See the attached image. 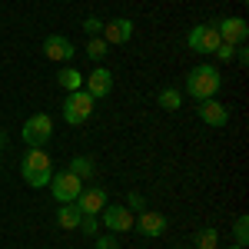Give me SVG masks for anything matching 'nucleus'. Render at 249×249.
<instances>
[{
	"mask_svg": "<svg viewBox=\"0 0 249 249\" xmlns=\"http://www.w3.org/2000/svg\"><path fill=\"white\" fill-rule=\"evenodd\" d=\"M219 87H223V77H219V70L213 63H199V67H193L186 73V93L193 100H213L219 93Z\"/></svg>",
	"mask_w": 249,
	"mask_h": 249,
	"instance_id": "1",
	"label": "nucleus"
},
{
	"mask_svg": "<svg viewBox=\"0 0 249 249\" xmlns=\"http://www.w3.org/2000/svg\"><path fill=\"white\" fill-rule=\"evenodd\" d=\"M93 107H96V100L87 90H73V93H67V100H63V120L70 126H83L93 116Z\"/></svg>",
	"mask_w": 249,
	"mask_h": 249,
	"instance_id": "2",
	"label": "nucleus"
},
{
	"mask_svg": "<svg viewBox=\"0 0 249 249\" xmlns=\"http://www.w3.org/2000/svg\"><path fill=\"white\" fill-rule=\"evenodd\" d=\"M50 136H53V120L47 113H34L23 123V130H20V140H23L27 146H47Z\"/></svg>",
	"mask_w": 249,
	"mask_h": 249,
	"instance_id": "3",
	"label": "nucleus"
},
{
	"mask_svg": "<svg viewBox=\"0 0 249 249\" xmlns=\"http://www.w3.org/2000/svg\"><path fill=\"white\" fill-rule=\"evenodd\" d=\"M219 43H223V40L216 34V23H199V27H193L190 34H186V47H190L193 53H203V57L216 53Z\"/></svg>",
	"mask_w": 249,
	"mask_h": 249,
	"instance_id": "4",
	"label": "nucleus"
},
{
	"mask_svg": "<svg viewBox=\"0 0 249 249\" xmlns=\"http://www.w3.org/2000/svg\"><path fill=\"white\" fill-rule=\"evenodd\" d=\"M80 190H83V179L73 176L70 170L53 173V179H50V193H53L57 203H73V199L80 196Z\"/></svg>",
	"mask_w": 249,
	"mask_h": 249,
	"instance_id": "5",
	"label": "nucleus"
},
{
	"mask_svg": "<svg viewBox=\"0 0 249 249\" xmlns=\"http://www.w3.org/2000/svg\"><path fill=\"white\" fill-rule=\"evenodd\" d=\"M216 34H219V40L223 43H232V47H243L249 37V23L243 17H223L219 23H216Z\"/></svg>",
	"mask_w": 249,
	"mask_h": 249,
	"instance_id": "6",
	"label": "nucleus"
},
{
	"mask_svg": "<svg viewBox=\"0 0 249 249\" xmlns=\"http://www.w3.org/2000/svg\"><path fill=\"white\" fill-rule=\"evenodd\" d=\"M100 37L107 40L110 47H123L133 40V20L130 17H116V20H103V34Z\"/></svg>",
	"mask_w": 249,
	"mask_h": 249,
	"instance_id": "7",
	"label": "nucleus"
},
{
	"mask_svg": "<svg viewBox=\"0 0 249 249\" xmlns=\"http://www.w3.org/2000/svg\"><path fill=\"white\" fill-rule=\"evenodd\" d=\"M83 90L93 96V100L110 96V90H113V73H110L107 67H96V70H90V73L83 77Z\"/></svg>",
	"mask_w": 249,
	"mask_h": 249,
	"instance_id": "8",
	"label": "nucleus"
},
{
	"mask_svg": "<svg viewBox=\"0 0 249 249\" xmlns=\"http://www.w3.org/2000/svg\"><path fill=\"white\" fill-rule=\"evenodd\" d=\"M100 219H103V226L113 232H126V230H133V223H136V216L126 206H103V213H100Z\"/></svg>",
	"mask_w": 249,
	"mask_h": 249,
	"instance_id": "9",
	"label": "nucleus"
},
{
	"mask_svg": "<svg viewBox=\"0 0 249 249\" xmlns=\"http://www.w3.org/2000/svg\"><path fill=\"white\" fill-rule=\"evenodd\" d=\"M73 203H77V210L83 213V216H100L103 206H107V190H100V186H90V190H87V186H83Z\"/></svg>",
	"mask_w": 249,
	"mask_h": 249,
	"instance_id": "10",
	"label": "nucleus"
},
{
	"mask_svg": "<svg viewBox=\"0 0 249 249\" xmlns=\"http://www.w3.org/2000/svg\"><path fill=\"white\" fill-rule=\"evenodd\" d=\"M73 53H77V47H73L67 37H60V34H53V37L43 40V57H47V60H57V63H73Z\"/></svg>",
	"mask_w": 249,
	"mask_h": 249,
	"instance_id": "11",
	"label": "nucleus"
},
{
	"mask_svg": "<svg viewBox=\"0 0 249 249\" xmlns=\"http://www.w3.org/2000/svg\"><path fill=\"white\" fill-rule=\"evenodd\" d=\"M196 116H199L206 126H226V123H230V110H226L219 100H199V103H196Z\"/></svg>",
	"mask_w": 249,
	"mask_h": 249,
	"instance_id": "12",
	"label": "nucleus"
},
{
	"mask_svg": "<svg viewBox=\"0 0 249 249\" xmlns=\"http://www.w3.org/2000/svg\"><path fill=\"white\" fill-rule=\"evenodd\" d=\"M133 226L143 232V236L156 239V236H163V232H166V216H163V213H153V210H143L140 216H136Z\"/></svg>",
	"mask_w": 249,
	"mask_h": 249,
	"instance_id": "13",
	"label": "nucleus"
},
{
	"mask_svg": "<svg viewBox=\"0 0 249 249\" xmlns=\"http://www.w3.org/2000/svg\"><path fill=\"white\" fill-rule=\"evenodd\" d=\"M80 219H83V213L77 210V203H60V210H57L60 230H80Z\"/></svg>",
	"mask_w": 249,
	"mask_h": 249,
	"instance_id": "14",
	"label": "nucleus"
},
{
	"mask_svg": "<svg viewBox=\"0 0 249 249\" xmlns=\"http://www.w3.org/2000/svg\"><path fill=\"white\" fill-rule=\"evenodd\" d=\"M20 170H53L50 153H43V146H30L27 156H23V163H20Z\"/></svg>",
	"mask_w": 249,
	"mask_h": 249,
	"instance_id": "15",
	"label": "nucleus"
},
{
	"mask_svg": "<svg viewBox=\"0 0 249 249\" xmlns=\"http://www.w3.org/2000/svg\"><path fill=\"white\" fill-rule=\"evenodd\" d=\"M57 83L67 90V93H73V90H83V73H80L73 63H67L63 70L57 73Z\"/></svg>",
	"mask_w": 249,
	"mask_h": 249,
	"instance_id": "16",
	"label": "nucleus"
},
{
	"mask_svg": "<svg viewBox=\"0 0 249 249\" xmlns=\"http://www.w3.org/2000/svg\"><path fill=\"white\" fill-rule=\"evenodd\" d=\"M20 176L27 179V186H30V190H43V186H50L53 170H20Z\"/></svg>",
	"mask_w": 249,
	"mask_h": 249,
	"instance_id": "17",
	"label": "nucleus"
},
{
	"mask_svg": "<svg viewBox=\"0 0 249 249\" xmlns=\"http://www.w3.org/2000/svg\"><path fill=\"white\" fill-rule=\"evenodd\" d=\"M156 103H160L163 110L176 113V110L183 107V96H179V90H176V87H163V90H160V96H156Z\"/></svg>",
	"mask_w": 249,
	"mask_h": 249,
	"instance_id": "18",
	"label": "nucleus"
},
{
	"mask_svg": "<svg viewBox=\"0 0 249 249\" xmlns=\"http://www.w3.org/2000/svg\"><path fill=\"white\" fill-rule=\"evenodd\" d=\"M67 170L73 173V176H80V179H93V176H96V166H93V160H87V156H73Z\"/></svg>",
	"mask_w": 249,
	"mask_h": 249,
	"instance_id": "19",
	"label": "nucleus"
},
{
	"mask_svg": "<svg viewBox=\"0 0 249 249\" xmlns=\"http://www.w3.org/2000/svg\"><path fill=\"white\" fill-rule=\"evenodd\" d=\"M219 246V232L213 230V226H203V230L196 232V246L193 249H216Z\"/></svg>",
	"mask_w": 249,
	"mask_h": 249,
	"instance_id": "20",
	"label": "nucleus"
},
{
	"mask_svg": "<svg viewBox=\"0 0 249 249\" xmlns=\"http://www.w3.org/2000/svg\"><path fill=\"white\" fill-rule=\"evenodd\" d=\"M107 50H110V43L103 37H90V43H87V57L93 60V63H100V60L107 57Z\"/></svg>",
	"mask_w": 249,
	"mask_h": 249,
	"instance_id": "21",
	"label": "nucleus"
},
{
	"mask_svg": "<svg viewBox=\"0 0 249 249\" xmlns=\"http://www.w3.org/2000/svg\"><path fill=\"white\" fill-rule=\"evenodd\" d=\"M232 239H236V246H246V243H249V216H246V213L236 219V226H232Z\"/></svg>",
	"mask_w": 249,
	"mask_h": 249,
	"instance_id": "22",
	"label": "nucleus"
},
{
	"mask_svg": "<svg viewBox=\"0 0 249 249\" xmlns=\"http://www.w3.org/2000/svg\"><path fill=\"white\" fill-rule=\"evenodd\" d=\"M126 210H130V213H143V210H146V196L133 190L130 196H126Z\"/></svg>",
	"mask_w": 249,
	"mask_h": 249,
	"instance_id": "23",
	"label": "nucleus"
},
{
	"mask_svg": "<svg viewBox=\"0 0 249 249\" xmlns=\"http://www.w3.org/2000/svg\"><path fill=\"white\" fill-rule=\"evenodd\" d=\"M83 30H87V37H100V34H103V20L100 17H87L83 20Z\"/></svg>",
	"mask_w": 249,
	"mask_h": 249,
	"instance_id": "24",
	"label": "nucleus"
},
{
	"mask_svg": "<svg viewBox=\"0 0 249 249\" xmlns=\"http://www.w3.org/2000/svg\"><path fill=\"white\" fill-rule=\"evenodd\" d=\"M213 57H216V60H223V63H230V60L236 57V47H232V43H219Z\"/></svg>",
	"mask_w": 249,
	"mask_h": 249,
	"instance_id": "25",
	"label": "nucleus"
},
{
	"mask_svg": "<svg viewBox=\"0 0 249 249\" xmlns=\"http://www.w3.org/2000/svg\"><path fill=\"white\" fill-rule=\"evenodd\" d=\"M96 249H120L113 232H107V236H96Z\"/></svg>",
	"mask_w": 249,
	"mask_h": 249,
	"instance_id": "26",
	"label": "nucleus"
},
{
	"mask_svg": "<svg viewBox=\"0 0 249 249\" xmlns=\"http://www.w3.org/2000/svg\"><path fill=\"white\" fill-rule=\"evenodd\" d=\"M96 226H100L96 216H83V219H80V230L87 232V236H96Z\"/></svg>",
	"mask_w": 249,
	"mask_h": 249,
	"instance_id": "27",
	"label": "nucleus"
},
{
	"mask_svg": "<svg viewBox=\"0 0 249 249\" xmlns=\"http://www.w3.org/2000/svg\"><path fill=\"white\" fill-rule=\"evenodd\" d=\"M236 60H239V67H246V63H249V50H246V47H236Z\"/></svg>",
	"mask_w": 249,
	"mask_h": 249,
	"instance_id": "28",
	"label": "nucleus"
},
{
	"mask_svg": "<svg viewBox=\"0 0 249 249\" xmlns=\"http://www.w3.org/2000/svg\"><path fill=\"white\" fill-rule=\"evenodd\" d=\"M226 249H246V246H236V243H232V246H226Z\"/></svg>",
	"mask_w": 249,
	"mask_h": 249,
	"instance_id": "29",
	"label": "nucleus"
},
{
	"mask_svg": "<svg viewBox=\"0 0 249 249\" xmlns=\"http://www.w3.org/2000/svg\"><path fill=\"white\" fill-rule=\"evenodd\" d=\"M173 249H193V246H173Z\"/></svg>",
	"mask_w": 249,
	"mask_h": 249,
	"instance_id": "30",
	"label": "nucleus"
},
{
	"mask_svg": "<svg viewBox=\"0 0 249 249\" xmlns=\"http://www.w3.org/2000/svg\"><path fill=\"white\" fill-rule=\"evenodd\" d=\"M239 3H246V0H239Z\"/></svg>",
	"mask_w": 249,
	"mask_h": 249,
	"instance_id": "31",
	"label": "nucleus"
}]
</instances>
